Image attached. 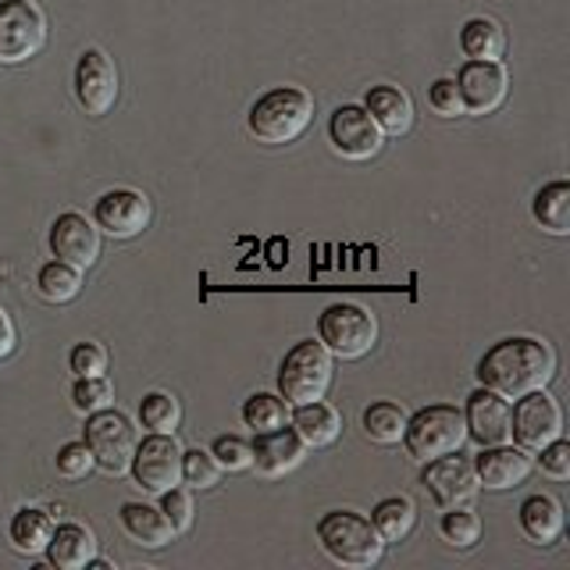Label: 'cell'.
Segmentation results:
<instances>
[{
    "mask_svg": "<svg viewBox=\"0 0 570 570\" xmlns=\"http://www.w3.org/2000/svg\"><path fill=\"white\" fill-rule=\"evenodd\" d=\"M317 542L325 549V557L338 567L367 570L382 560L385 539L379 528L371 524V517L356 510H332L317 521Z\"/></svg>",
    "mask_w": 570,
    "mask_h": 570,
    "instance_id": "cell-3",
    "label": "cell"
},
{
    "mask_svg": "<svg viewBox=\"0 0 570 570\" xmlns=\"http://www.w3.org/2000/svg\"><path fill=\"white\" fill-rule=\"evenodd\" d=\"M11 350H14V321L0 307V361H4Z\"/></svg>",
    "mask_w": 570,
    "mask_h": 570,
    "instance_id": "cell-42",
    "label": "cell"
},
{
    "mask_svg": "<svg viewBox=\"0 0 570 570\" xmlns=\"http://www.w3.org/2000/svg\"><path fill=\"white\" fill-rule=\"evenodd\" d=\"M328 139L332 150L343 154L346 160H371L382 154L385 132L374 125V118L361 104H343L328 121Z\"/></svg>",
    "mask_w": 570,
    "mask_h": 570,
    "instance_id": "cell-14",
    "label": "cell"
},
{
    "mask_svg": "<svg viewBox=\"0 0 570 570\" xmlns=\"http://www.w3.org/2000/svg\"><path fill=\"white\" fill-rule=\"evenodd\" d=\"M531 214L549 236H570V183L557 178V183H546L531 200Z\"/></svg>",
    "mask_w": 570,
    "mask_h": 570,
    "instance_id": "cell-26",
    "label": "cell"
},
{
    "mask_svg": "<svg viewBox=\"0 0 570 570\" xmlns=\"http://www.w3.org/2000/svg\"><path fill=\"white\" fill-rule=\"evenodd\" d=\"M317 343L332 356L361 361L379 343V321H374L371 311L356 307V303H332L317 317Z\"/></svg>",
    "mask_w": 570,
    "mask_h": 570,
    "instance_id": "cell-6",
    "label": "cell"
},
{
    "mask_svg": "<svg viewBox=\"0 0 570 570\" xmlns=\"http://www.w3.org/2000/svg\"><path fill=\"white\" fill-rule=\"evenodd\" d=\"M160 510H165V517L171 521L175 534H183L193 528V492L189 489H168V492H160Z\"/></svg>",
    "mask_w": 570,
    "mask_h": 570,
    "instance_id": "cell-39",
    "label": "cell"
},
{
    "mask_svg": "<svg viewBox=\"0 0 570 570\" xmlns=\"http://www.w3.org/2000/svg\"><path fill=\"white\" fill-rule=\"evenodd\" d=\"M563 435V414L560 403L549 396L546 389L528 392V396L513 400L510 406V439L528 453H539L542 445Z\"/></svg>",
    "mask_w": 570,
    "mask_h": 570,
    "instance_id": "cell-9",
    "label": "cell"
},
{
    "mask_svg": "<svg viewBox=\"0 0 570 570\" xmlns=\"http://www.w3.org/2000/svg\"><path fill=\"white\" fill-rule=\"evenodd\" d=\"M53 528H58V524H53V517L47 510L26 507V510H18L11 517L8 534H11V546L18 552H26V557H40V552L47 549V542H50Z\"/></svg>",
    "mask_w": 570,
    "mask_h": 570,
    "instance_id": "cell-27",
    "label": "cell"
},
{
    "mask_svg": "<svg viewBox=\"0 0 570 570\" xmlns=\"http://www.w3.org/2000/svg\"><path fill=\"white\" fill-rule=\"evenodd\" d=\"M71 406L79 414H97V410L115 406V385L107 374H94V379H76V389H71Z\"/></svg>",
    "mask_w": 570,
    "mask_h": 570,
    "instance_id": "cell-34",
    "label": "cell"
},
{
    "mask_svg": "<svg viewBox=\"0 0 570 570\" xmlns=\"http://www.w3.org/2000/svg\"><path fill=\"white\" fill-rule=\"evenodd\" d=\"M478 382L499 392L503 400H521L528 392H539L557 374V350L542 338L531 335H510L503 343L485 350L478 361Z\"/></svg>",
    "mask_w": 570,
    "mask_h": 570,
    "instance_id": "cell-1",
    "label": "cell"
},
{
    "mask_svg": "<svg viewBox=\"0 0 570 570\" xmlns=\"http://www.w3.org/2000/svg\"><path fill=\"white\" fill-rule=\"evenodd\" d=\"M53 463H58V474L68 481H82V478H89V471L97 468V460H94V453H89L86 442H65Z\"/></svg>",
    "mask_w": 570,
    "mask_h": 570,
    "instance_id": "cell-37",
    "label": "cell"
},
{
    "mask_svg": "<svg viewBox=\"0 0 570 570\" xmlns=\"http://www.w3.org/2000/svg\"><path fill=\"white\" fill-rule=\"evenodd\" d=\"M463 442H468V421H463L460 406L432 403V406H421L414 417H406L403 445L417 463H428L445 453H460Z\"/></svg>",
    "mask_w": 570,
    "mask_h": 570,
    "instance_id": "cell-4",
    "label": "cell"
},
{
    "mask_svg": "<svg viewBox=\"0 0 570 570\" xmlns=\"http://www.w3.org/2000/svg\"><path fill=\"white\" fill-rule=\"evenodd\" d=\"M139 421L147 432L175 435L178 424H183V406H178V400L168 396V392H147L139 403Z\"/></svg>",
    "mask_w": 570,
    "mask_h": 570,
    "instance_id": "cell-32",
    "label": "cell"
},
{
    "mask_svg": "<svg viewBox=\"0 0 570 570\" xmlns=\"http://www.w3.org/2000/svg\"><path fill=\"white\" fill-rule=\"evenodd\" d=\"M517 513H521V531L528 534L534 546L560 542V534H563V507H560L557 495H546V492L528 495Z\"/></svg>",
    "mask_w": 570,
    "mask_h": 570,
    "instance_id": "cell-24",
    "label": "cell"
},
{
    "mask_svg": "<svg viewBox=\"0 0 570 570\" xmlns=\"http://www.w3.org/2000/svg\"><path fill=\"white\" fill-rule=\"evenodd\" d=\"M50 249L58 261L86 272V267H94L100 257V228L89 222L86 214L65 210L50 225Z\"/></svg>",
    "mask_w": 570,
    "mask_h": 570,
    "instance_id": "cell-16",
    "label": "cell"
},
{
    "mask_svg": "<svg viewBox=\"0 0 570 570\" xmlns=\"http://www.w3.org/2000/svg\"><path fill=\"white\" fill-rule=\"evenodd\" d=\"M129 474L136 478L139 489H147L154 495L183 485V445H178L175 435L150 432L142 442H136Z\"/></svg>",
    "mask_w": 570,
    "mask_h": 570,
    "instance_id": "cell-10",
    "label": "cell"
},
{
    "mask_svg": "<svg viewBox=\"0 0 570 570\" xmlns=\"http://www.w3.org/2000/svg\"><path fill=\"white\" fill-rule=\"evenodd\" d=\"M471 463H474L478 485L481 489H492V492H503V489L521 485V481L534 471L531 453L521 450V445H513V442L481 445V453Z\"/></svg>",
    "mask_w": 570,
    "mask_h": 570,
    "instance_id": "cell-17",
    "label": "cell"
},
{
    "mask_svg": "<svg viewBox=\"0 0 570 570\" xmlns=\"http://www.w3.org/2000/svg\"><path fill=\"white\" fill-rule=\"evenodd\" d=\"M43 552H47L50 567H58V570H86V563L97 557V534L86 524L68 521V524L53 528Z\"/></svg>",
    "mask_w": 570,
    "mask_h": 570,
    "instance_id": "cell-21",
    "label": "cell"
},
{
    "mask_svg": "<svg viewBox=\"0 0 570 570\" xmlns=\"http://www.w3.org/2000/svg\"><path fill=\"white\" fill-rule=\"evenodd\" d=\"M539 468L552 481H567L570 478V442L563 435L552 439L549 445H542V450H539Z\"/></svg>",
    "mask_w": 570,
    "mask_h": 570,
    "instance_id": "cell-40",
    "label": "cell"
},
{
    "mask_svg": "<svg viewBox=\"0 0 570 570\" xmlns=\"http://www.w3.org/2000/svg\"><path fill=\"white\" fill-rule=\"evenodd\" d=\"M453 82L460 89L463 115H492L510 94V76L499 61H463Z\"/></svg>",
    "mask_w": 570,
    "mask_h": 570,
    "instance_id": "cell-12",
    "label": "cell"
},
{
    "mask_svg": "<svg viewBox=\"0 0 570 570\" xmlns=\"http://www.w3.org/2000/svg\"><path fill=\"white\" fill-rule=\"evenodd\" d=\"M289 414H293V406L285 403L282 396H275V392H254V396L243 403V424L254 435L285 428V424H289Z\"/></svg>",
    "mask_w": 570,
    "mask_h": 570,
    "instance_id": "cell-31",
    "label": "cell"
},
{
    "mask_svg": "<svg viewBox=\"0 0 570 570\" xmlns=\"http://www.w3.org/2000/svg\"><path fill=\"white\" fill-rule=\"evenodd\" d=\"M361 424H364V435L379 445H396L403 442V428H406V410L389 403V400H379L364 406L361 414Z\"/></svg>",
    "mask_w": 570,
    "mask_h": 570,
    "instance_id": "cell-30",
    "label": "cell"
},
{
    "mask_svg": "<svg viewBox=\"0 0 570 570\" xmlns=\"http://www.w3.org/2000/svg\"><path fill=\"white\" fill-rule=\"evenodd\" d=\"M463 421H468V439L478 445H503L510 439V400H503L492 389H474L468 396V410H463Z\"/></svg>",
    "mask_w": 570,
    "mask_h": 570,
    "instance_id": "cell-18",
    "label": "cell"
},
{
    "mask_svg": "<svg viewBox=\"0 0 570 570\" xmlns=\"http://www.w3.org/2000/svg\"><path fill=\"white\" fill-rule=\"evenodd\" d=\"M89 453H94L97 468L107 474H129L132 468V453H136V428L132 421L121 414V410L107 406L97 414H86V439Z\"/></svg>",
    "mask_w": 570,
    "mask_h": 570,
    "instance_id": "cell-7",
    "label": "cell"
},
{
    "mask_svg": "<svg viewBox=\"0 0 570 570\" xmlns=\"http://www.w3.org/2000/svg\"><path fill=\"white\" fill-rule=\"evenodd\" d=\"M332 379H335L332 353L321 343H314V338H307V343H296L285 353V361L278 367V396L289 406L325 400Z\"/></svg>",
    "mask_w": 570,
    "mask_h": 570,
    "instance_id": "cell-5",
    "label": "cell"
},
{
    "mask_svg": "<svg viewBox=\"0 0 570 570\" xmlns=\"http://www.w3.org/2000/svg\"><path fill=\"white\" fill-rule=\"evenodd\" d=\"M36 293L47 303H71L82 293V272L53 257L40 267V275H36Z\"/></svg>",
    "mask_w": 570,
    "mask_h": 570,
    "instance_id": "cell-29",
    "label": "cell"
},
{
    "mask_svg": "<svg viewBox=\"0 0 570 570\" xmlns=\"http://www.w3.org/2000/svg\"><path fill=\"white\" fill-rule=\"evenodd\" d=\"M47 18L32 0H0V65H22L43 50Z\"/></svg>",
    "mask_w": 570,
    "mask_h": 570,
    "instance_id": "cell-8",
    "label": "cell"
},
{
    "mask_svg": "<svg viewBox=\"0 0 570 570\" xmlns=\"http://www.w3.org/2000/svg\"><path fill=\"white\" fill-rule=\"evenodd\" d=\"M254 445V460H249V468H254L261 478H282L296 471L303 456H307V442H303L289 424L285 428H275V432H261Z\"/></svg>",
    "mask_w": 570,
    "mask_h": 570,
    "instance_id": "cell-19",
    "label": "cell"
},
{
    "mask_svg": "<svg viewBox=\"0 0 570 570\" xmlns=\"http://www.w3.org/2000/svg\"><path fill=\"white\" fill-rule=\"evenodd\" d=\"M154 207L142 193L136 189H111L104 193L94 207V222L100 232H107L111 239H136L150 228Z\"/></svg>",
    "mask_w": 570,
    "mask_h": 570,
    "instance_id": "cell-15",
    "label": "cell"
},
{
    "mask_svg": "<svg viewBox=\"0 0 570 570\" xmlns=\"http://www.w3.org/2000/svg\"><path fill=\"white\" fill-rule=\"evenodd\" d=\"M364 111L385 136H403L414 125V100L400 86H371L364 97Z\"/></svg>",
    "mask_w": 570,
    "mask_h": 570,
    "instance_id": "cell-20",
    "label": "cell"
},
{
    "mask_svg": "<svg viewBox=\"0 0 570 570\" xmlns=\"http://www.w3.org/2000/svg\"><path fill=\"white\" fill-rule=\"evenodd\" d=\"M439 534L453 549H471L481 539V517L471 507H445L439 521Z\"/></svg>",
    "mask_w": 570,
    "mask_h": 570,
    "instance_id": "cell-33",
    "label": "cell"
},
{
    "mask_svg": "<svg viewBox=\"0 0 570 570\" xmlns=\"http://www.w3.org/2000/svg\"><path fill=\"white\" fill-rule=\"evenodd\" d=\"M314 121V97L303 86H275L254 100L246 115V129L264 147L296 142Z\"/></svg>",
    "mask_w": 570,
    "mask_h": 570,
    "instance_id": "cell-2",
    "label": "cell"
},
{
    "mask_svg": "<svg viewBox=\"0 0 570 570\" xmlns=\"http://www.w3.org/2000/svg\"><path fill=\"white\" fill-rule=\"evenodd\" d=\"M118 521H121V531L129 534L132 542L147 546V549H160L175 539V528L165 517V510L150 507V503H121Z\"/></svg>",
    "mask_w": 570,
    "mask_h": 570,
    "instance_id": "cell-23",
    "label": "cell"
},
{
    "mask_svg": "<svg viewBox=\"0 0 570 570\" xmlns=\"http://www.w3.org/2000/svg\"><path fill=\"white\" fill-rule=\"evenodd\" d=\"M222 481V468L207 450H183V485L189 489H214Z\"/></svg>",
    "mask_w": 570,
    "mask_h": 570,
    "instance_id": "cell-35",
    "label": "cell"
},
{
    "mask_svg": "<svg viewBox=\"0 0 570 570\" xmlns=\"http://www.w3.org/2000/svg\"><path fill=\"white\" fill-rule=\"evenodd\" d=\"M371 524L379 528V534L389 542H403L410 531H414L417 524V507H414V499H406V495H389L382 499L379 507H374L371 513Z\"/></svg>",
    "mask_w": 570,
    "mask_h": 570,
    "instance_id": "cell-28",
    "label": "cell"
},
{
    "mask_svg": "<svg viewBox=\"0 0 570 570\" xmlns=\"http://www.w3.org/2000/svg\"><path fill=\"white\" fill-rule=\"evenodd\" d=\"M68 367L76 379H94V374H107V350L100 343H76L68 353Z\"/></svg>",
    "mask_w": 570,
    "mask_h": 570,
    "instance_id": "cell-38",
    "label": "cell"
},
{
    "mask_svg": "<svg viewBox=\"0 0 570 570\" xmlns=\"http://www.w3.org/2000/svg\"><path fill=\"white\" fill-rule=\"evenodd\" d=\"M71 86H76V100L82 111L100 118L111 111L118 100V68L100 47H86L76 61V79H71Z\"/></svg>",
    "mask_w": 570,
    "mask_h": 570,
    "instance_id": "cell-11",
    "label": "cell"
},
{
    "mask_svg": "<svg viewBox=\"0 0 570 570\" xmlns=\"http://www.w3.org/2000/svg\"><path fill=\"white\" fill-rule=\"evenodd\" d=\"M428 104H432V111L442 115V118H460L463 115V100H460V89L453 79H435L428 86Z\"/></svg>",
    "mask_w": 570,
    "mask_h": 570,
    "instance_id": "cell-41",
    "label": "cell"
},
{
    "mask_svg": "<svg viewBox=\"0 0 570 570\" xmlns=\"http://www.w3.org/2000/svg\"><path fill=\"white\" fill-rule=\"evenodd\" d=\"M210 456L218 460L222 471H249V460H254V445L243 435H218L210 445Z\"/></svg>",
    "mask_w": 570,
    "mask_h": 570,
    "instance_id": "cell-36",
    "label": "cell"
},
{
    "mask_svg": "<svg viewBox=\"0 0 570 570\" xmlns=\"http://www.w3.org/2000/svg\"><path fill=\"white\" fill-rule=\"evenodd\" d=\"M421 485L432 492L435 503L445 507H471L474 495H478V474H474V463L463 460L456 453H445L424 463L421 471Z\"/></svg>",
    "mask_w": 570,
    "mask_h": 570,
    "instance_id": "cell-13",
    "label": "cell"
},
{
    "mask_svg": "<svg viewBox=\"0 0 570 570\" xmlns=\"http://www.w3.org/2000/svg\"><path fill=\"white\" fill-rule=\"evenodd\" d=\"M289 428L307 442V450H325L332 445L338 435H343V417H338V410L325 400H314V403H299L293 406L289 414Z\"/></svg>",
    "mask_w": 570,
    "mask_h": 570,
    "instance_id": "cell-22",
    "label": "cell"
},
{
    "mask_svg": "<svg viewBox=\"0 0 570 570\" xmlns=\"http://www.w3.org/2000/svg\"><path fill=\"white\" fill-rule=\"evenodd\" d=\"M460 50L468 53V61H499L507 53V32L495 18H468L460 29Z\"/></svg>",
    "mask_w": 570,
    "mask_h": 570,
    "instance_id": "cell-25",
    "label": "cell"
}]
</instances>
